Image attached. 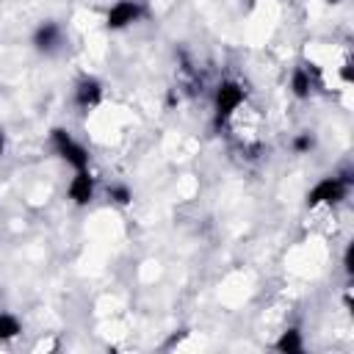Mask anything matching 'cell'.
Masks as SVG:
<instances>
[{
    "label": "cell",
    "instance_id": "1",
    "mask_svg": "<svg viewBox=\"0 0 354 354\" xmlns=\"http://www.w3.org/2000/svg\"><path fill=\"white\" fill-rule=\"evenodd\" d=\"M348 183L351 177H324L310 194H307V205H337L340 199H346L348 194Z\"/></svg>",
    "mask_w": 354,
    "mask_h": 354
},
{
    "label": "cell",
    "instance_id": "2",
    "mask_svg": "<svg viewBox=\"0 0 354 354\" xmlns=\"http://www.w3.org/2000/svg\"><path fill=\"white\" fill-rule=\"evenodd\" d=\"M50 138H53V147L58 149V155H61L69 166H75L77 171L88 169V152H86V147H83V144H77L66 130L55 127V130L50 133Z\"/></svg>",
    "mask_w": 354,
    "mask_h": 354
},
{
    "label": "cell",
    "instance_id": "3",
    "mask_svg": "<svg viewBox=\"0 0 354 354\" xmlns=\"http://www.w3.org/2000/svg\"><path fill=\"white\" fill-rule=\"evenodd\" d=\"M241 102H243V88L232 80L221 83L216 91V122H227Z\"/></svg>",
    "mask_w": 354,
    "mask_h": 354
},
{
    "label": "cell",
    "instance_id": "4",
    "mask_svg": "<svg viewBox=\"0 0 354 354\" xmlns=\"http://www.w3.org/2000/svg\"><path fill=\"white\" fill-rule=\"evenodd\" d=\"M138 14H141V8H138V3H136V0H119L116 6H111V11H108L105 22H108V28L119 30V28H127L130 22H136V19H138Z\"/></svg>",
    "mask_w": 354,
    "mask_h": 354
},
{
    "label": "cell",
    "instance_id": "5",
    "mask_svg": "<svg viewBox=\"0 0 354 354\" xmlns=\"http://www.w3.org/2000/svg\"><path fill=\"white\" fill-rule=\"evenodd\" d=\"M69 199L75 205H88L94 199V177L86 169L72 177V183H69Z\"/></svg>",
    "mask_w": 354,
    "mask_h": 354
},
{
    "label": "cell",
    "instance_id": "6",
    "mask_svg": "<svg viewBox=\"0 0 354 354\" xmlns=\"http://www.w3.org/2000/svg\"><path fill=\"white\" fill-rule=\"evenodd\" d=\"M33 44H36L39 50L50 53L55 44H61V28H58L55 22H44V25H39V30L33 33Z\"/></svg>",
    "mask_w": 354,
    "mask_h": 354
},
{
    "label": "cell",
    "instance_id": "7",
    "mask_svg": "<svg viewBox=\"0 0 354 354\" xmlns=\"http://www.w3.org/2000/svg\"><path fill=\"white\" fill-rule=\"evenodd\" d=\"M100 97H102V88H100V83H97V80L86 77V80H80V83H77L75 100H77V105H80V108H91V105H97V102H100Z\"/></svg>",
    "mask_w": 354,
    "mask_h": 354
},
{
    "label": "cell",
    "instance_id": "8",
    "mask_svg": "<svg viewBox=\"0 0 354 354\" xmlns=\"http://www.w3.org/2000/svg\"><path fill=\"white\" fill-rule=\"evenodd\" d=\"M301 348H304V343H301V332L299 329H288L277 340V351H282V354H299Z\"/></svg>",
    "mask_w": 354,
    "mask_h": 354
},
{
    "label": "cell",
    "instance_id": "9",
    "mask_svg": "<svg viewBox=\"0 0 354 354\" xmlns=\"http://www.w3.org/2000/svg\"><path fill=\"white\" fill-rule=\"evenodd\" d=\"M290 88H293V94H296L299 100L310 97V91H313L310 72H307V69H296V72H293V77H290Z\"/></svg>",
    "mask_w": 354,
    "mask_h": 354
},
{
    "label": "cell",
    "instance_id": "10",
    "mask_svg": "<svg viewBox=\"0 0 354 354\" xmlns=\"http://www.w3.org/2000/svg\"><path fill=\"white\" fill-rule=\"evenodd\" d=\"M19 332H22L19 329V321L14 315H8V313H0V340H11Z\"/></svg>",
    "mask_w": 354,
    "mask_h": 354
},
{
    "label": "cell",
    "instance_id": "11",
    "mask_svg": "<svg viewBox=\"0 0 354 354\" xmlns=\"http://www.w3.org/2000/svg\"><path fill=\"white\" fill-rule=\"evenodd\" d=\"M108 199H113L116 205H130L133 194H130L127 185H111V188H108Z\"/></svg>",
    "mask_w": 354,
    "mask_h": 354
},
{
    "label": "cell",
    "instance_id": "12",
    "mask_svg": "<svg viewBox=\"0 0 354 354\" xmlns=\"http://www.w3.org/2000/svg\"><path fill=\"white\" fill-rule=\"evenodd\" d=\"M313 144H315V141H313V136H310V133H301V136L293 141V149H296V152H307Z\"/></svg>",
    "mask_w": 354,
    "mask_h": 354
},
{
    "label": "cell",
    "instance_id": "13",
    "mask_svg": "<svg viewBox=\"0 0 354 354\" xmlns=\"http://www.w3.org/2000/svg\"><path fill=\"white\" fill-rule=\"evenodd\" d=\"M343 268H346V274H351V271H354V246H348V249H346V257H343Z\"/></svg>",
    "mask_w": 354,
    "mask_h": 354
},
{
    "label": "cell",
    "instance_id": "14",
    "mask_svg": "<svg viewBox=\"0 0 354 354\" xmlns=\"http://www.w3.org/2000/svg\"><path fill=\"white\" fill-rule=\"evenodd\" d=\"M340 75H343V80H346V83H351V77H354V75H351V64H346V66L340 69Z\"/></svg>",
    "mask_w": 354,
    "mask_h": 354
},
{
    "label": "cell",
    "instance_id": "15",
    "mask_svg": "<svg viewBox=\"0 0 354 354\" xmlns=\"http://www.w3.org/2000/svg\"><path fill=\"white\" fill-rule=\"evenodd\" d=\"M3 149H6V136H3V130H0V155H3Z\"/></svg>",
    "mask_w": 354,
    "mask_h": 354
},
{
    "label": "cell",
    "instance_id": "16",
    "mask_svg": "<svg viewBox=\"0 0 354 354\" xmlns=\"http://www.w3.org/2000/svg\"><path fill=\"white\" fill-rule=\"evenodd\" d=\"M329 3H337V0H329Z\"/></svg>",
    "mask_w": 354,
    "mask_h": 354
}]
</instances>
